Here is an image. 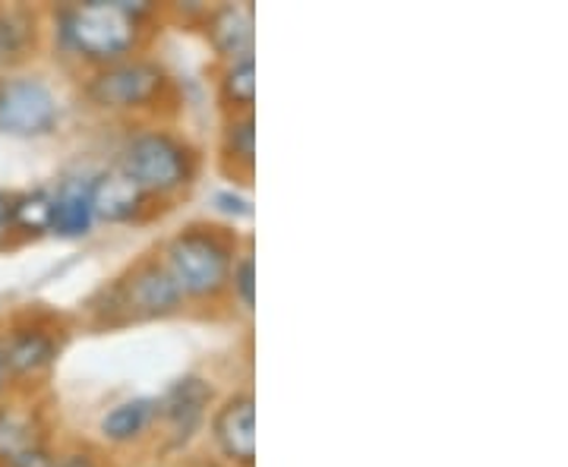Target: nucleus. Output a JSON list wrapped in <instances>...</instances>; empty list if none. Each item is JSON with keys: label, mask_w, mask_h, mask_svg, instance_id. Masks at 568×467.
I'll return each mask as SVG.
<instances>
[{"label": "nucleus", "mask_w": 568, "mask_h": 467, "mask_svg": "<svg viewBox=\"0 0 568 467\" xmlns=\"http://www.w3.org/2000/svg\"><path fill=\"white\" fill-rule=\"evenodd\" d=\"M219 95L231 108V114L253 111V102H256V58H241V61L224 63L222 80H219Z\"/></svg>", "instance_id": "obj_17"}, {"label": "nucleus", "mask_w": 568, "mask_h": 467, "mask_svg": "<svg viewBox=\"0 0 568 467\" xmlns=\"http://www.w3.org/2000/svg\"><path fill=\"white\" fill-rule=\"evenodd\" d=\"M0 354L10 379H39L51 366L58 364L61 354V335H54V328L48 325H17L7 332V338L0 342Z\"/></svg>", "instance_id": "obj_9"}, {"label": "nucleus", "mask_w": 568, "mask_h": 467, "mask_svg": "<svg viewBox=\"0 0 568 467\" xmlns=\"http://www.w3.org/2000/svg\"><path fill=\"white\" fill-rule=\"evenodd\" d=\"M10 386V373H7V364H3V354H0V395Z\"/></svg>", "instance_id": "obj_24"}, {"label": "nucleus", "mask_w": 568, "mask_h": 467, "mask_svg": "<svg viewBox=\"0 0 568 467\" xmlns=\"http://www.w3.org/2000/svg\"><path fill=\"white\" fill-rule=\"evenodd\" d=\"M17 237V224H13V193L0 190V246H7Z\"/></svg>", "instance_id": "obj_21"}, {"label": "nucleus", "mask_w": 568, "mask_h": 467, "mask_svg": "<svg viewBox=\"0 0 568 467\" xmlns=\"http://www.w3.org/2000/svg\"><path fill=\"white\" fill-rule=\"evenodd\" d=\"M39 446H44L39 410L26 405H0V467L13 465Z\"/></svg>", "instance_id": "obj_13"}, {"label": "nucleus", "mask_w": 568, "mask_h": 467, "mask_svg": "<svg viewBox=\"0 0 568 467\" xmlns=\"http://www.w3.org/2000/svg\"><path fill=\"white\" fill-rule=\"evenodd\" d=\"M193 467H222V465H209V461H196Z\"/></svg>", "instance_id": "obj_25"}, {"label": "nucleus", "mask_w": 568, "mask_h": 467, "mask_svg": "<svg viewBox=\"0 0 568 467\" xmlns=\"http://www.w3.org/2000/svg\"><path fill=\"white\" fill-rule=\"evenodd\" d=\"M61 123V102L41 77L3 73L0 77V133L17 140L51 136Z\"/></svg>", "instance_id": "obj_6"}, {"label": "nucleus", "mask_w": 568, "mask_h": 467, "mask_svg": "<svg viewBox=\"0 0 568 467\" xmlns=\"http://www.w3.org/2000/svg\"><path fill=\"white\" fill-rule=\"evenodd\" d=\"M114 167L136 183L145 196L168 200L193 186L200 159L193 145L168 130H140L123 143Z\"/></svg>", "instance_id": "obj_3"}, {"label": "nucleus", "mask_w": 568, "mask_h": 467, "mask_svg": "<svg viewBox=\"0 0 568 467\" xmlns=\"http://www.w3.org/2000/svg\"><path fill=\"white\" fill-rule=\"evenodd\" d=\"M212 398H215V392H212V386L205 383L203 376H183V379H178L174 386L164 392L162 398H155L159 402L155 424H162L168 439L174 446H183L205 424Z\"/></svg>", "instance_id": "obj_8"}, {"label": "nucleus", "mask_w": 568, "mask_h": 467, "mask_svg": "<svg viewBox=\"0 0 568 467\" xmlns=\"http://www.w3.org/2000/svg\"><path fill=\"white\" fill-rule=\"evenodd\" d=\"M155 417H159V402L155 398H126V402L114 405L104 414L99 433L114 446H130V443H136L149 433Z\"/></svg>", "instance_id": "obj_14"}, {"label": "nucleus", "mask_w": 568, "mask_h": 467, "mask_svg": "<svg viewBox=\"0 0 568 467\" xmlns=\"http://www.w3.org/2000/svg\"><path fill=\"white\" fill-rule=\"evenodd\" d=\"M227 291H231V297H234L237 304L244 306L246 313L256 306V260H253L250 250L241 253V256L234 260V265H231Z\"/></svg>", "instance_id": "obj_19"}, {"label": "nucleus", "mask_w": 568, "mask_h": 467, "mask_svg": "<svg viewBox=\"0 0 568 467\" xmlns=\"http://www.w3.org/2000/svg\"><path fill=\"white\" fill-rule=\"evenodd\" d=\"M13 224L17 234L39 237L51 227V193L48 190H29L13 196Z\"/></svg>", "instance_id": "obj_18"}, {"label": "nucleus", "mask_w": 568, "mask_h": 467, "mask_svg": "<svg viewBox=\"0 0 568 467\" xmlns=\"http://www.w3.org/2000/svg\"><path fill=\"white\" fill-rule=\"evenodd\" d=\"M58 467H99V458L85 448H77V451H67L63 458H58Z\"/></svg>", "instance_id": "obj_23"}, {"label": "nucleus", "mask_w": 568, "mask_h": 467, "mask_svg": "<svg viewBox=\"0 0 568 467\" xmlns=\"http://www.w3.org/2000/svg\"><path fill=\"white\" fill-rule=\"evenodd\" d=\"M159 260L174 278L183 301L215 304L227 291L231 265L237 260V244L222 227L190 224L162 246Z\"/></svg>", "instance_id": "obj_2"}, {"label": "nucleus", "mask_w": 568, "mask_h": 467, "mask_svg": "<svg viewBox=\"0 0 568 467\" xmlns=\"http://www.w3.org/2000/svg\"><path fill=\"white\" fill-rule=\"evenodd\" d=\"M7 467H58V458L51 455V448L48 446H39V448H32L29 455L17 458L13 465H7Z\"/></svg>", "instance_id": "obj_22"}, {"label": "nucleus", "mask_w": 568, "mask_h": 467, "mask_svg": "<svg viewBox=\"0 0 568 467\" xmlns=\"http://www.w3.org/2000/svg\"><path fill=\"white\" fill-rule=\"evenodd\" d=\"M89 200H92V212L95 222L108 224H130L142 222L152 212V196H145L136 183L130 181L123 171L111 167L102 171L89 181Z\"/></svg>", "instance_id": "obj_10"}, {"label": "nucleus", "mask_w": 568, "mask_h": 467, "mask_svg": "<svg viewBox=\"0 0 568 467\" xmlns=\"http://www.w3.org/2000/svg\"><path fill=\"white\" fill-rule=\"evenodd\" d=\"M212 443L234 467L256 465V402L250 392H234L212 414Z\"/></svg>", "instance_id": "obj_7"}, {"label": "nucleus", "mask_w": 568, "mask_h": 467, "mask_svg": "<svg viewBox=\"0 0 568 467\" xmlns=\"http://www.w3.org/2000/svg\"><path fill=\"white\" fill-rule=\"evenodd\" d=\"M95 227V212L89 200V181H63L58 193H51V234L61 241L89 237Z\"/></svg>", "instance_id": "obj_12"}, {"label": "nucleus", "mask_w": 568, "mask_h": 467, "mask_svg": "<svg viewBox=\"0 0 568 467\" xmlns=\"http://www.w3.org/2000/svg\"><path fill=\"white\" fill-rule=\"evenodd\" d=\"M168 85L171 80L162 63L133 54L126 61L92 70V77L85 80V99L102 111L133 114V111H145L155 102H162Z\"/></svg>", "instance_id": "obj_5"}, {"label": "nucleus", "mask_w": 568, "mask_h": 467, "mask_svg": "<svg viewBox=\"0 0 568 467\" xmlns=\"http://www.w3.org/2000/svg\"><path fill=\"white\" fill-rule=\"evenodd\" d=\"M36 17L22 7H0V70H10L36 48Z\"/></svg>", "instance_id": "obj_16"}, {"label": "nucleus", "mask_w": 568, "mask_h": 467, "mask_svg": "<svg viewBox=\"0 0 568 467\" xmlns=\"http://www.w3.org/2000/svg\"><path fill=\"white\" fill-rule=\"evenodd\" d=\"M183 294L168 275L159 256H145L130 265L121 278L102 287V304L92 306L104 325L142 323V319H164L183 309Z\"/></svg>", "instance_id": "obj_4"}, {"label": "nucleus", "mask_w": 568, "mask_h": 467, "mask_svg": "<svg viewBox=\"0 0 568 467\" xmlns=\"http://www.w3.org/2000/svg\"><path fill=\"white\" fill-rule=\"evenodd\" d=\"M215 203H219V209H222L224 215H231V219H250V215H253V205H250V200L237 196L234 190L219 193V196H215Z\"/></svg>", "instance_id": "obj_20"}, {"label": "nucleus", "mask_w": 568, "mask_h": 467, "mask_svg": "<svg viewBox=\"0 0 568 467\" xmlns=\"http://www.w3.org/2000/svg\"><path fill=\"white\" fill-rule=\"evenodd\" d=\"M222 162L231 174H244V181L253 177L256 167V118L253 111L227 114L222 130Z\"/></svg>", "instance_id": "obj_15"}, {"label": "nucleus", "mask_w": 568, "mask_h": 467, "mask_svg": "<svg viewBox=\"0 0 568 467\" xmlns=\"http://www.w3.org/2000/svg\"><path fill=\"white\" fill-rule=\"evenodd\" d=\"M205 35L224 63L253 58V7L222 3L215 10H209Z\"/></svg>", "instance_id": "obj_11"}, {"label": "nucleus", "mask_w": 568, "mask_h": 467, "mask_svg": "<svg viewBox=\"0 0 568 467\" xmlns=\"http://www.w3.org/2000/svg\"><path fill=\"white\" fill-rule=\"evenodd\" d=\"M149 17H152L149 3H130V0L70 3L54 13V35L61 51L99 70L108 63L133 58Z\"/></svg>", "instance_id": "obj_1"}]
</instances>
